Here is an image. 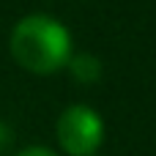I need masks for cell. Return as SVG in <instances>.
<instances>
[{
    "mask_svg": "<svg viewBox=\"0 0 156 156\" xmlns=\"http://www.w3.org/2000/svg\"><path fill=\"white\" fill-rule=\"evenodd\" d=\"M11 58L30 74H55L71 58V33L47 14L22 16L8 38Z\"/></svg>",
    "mask_w": 156,
    "mask_h": 156,
    "instance_id": "6da1fadb",
    "label": "cell"
},
{
    "mask_svg": "<svg viewBox=\"0 0 156 156\" xmlns=\"http://www.w3.org/2000/svg\"><path fill=\"white\" fill-rule=\"evenodd\" d=\"M11 145V129L5 123H0V151H5Z\"/></svg>",
    "mask_w": 156,
    "mask_h": 156,
    "instance_id": "5b68a950",
    "label": "cell"
},
{
    "mask_svg": "<svg viewBox=\"0 0 156 156\" xmlns=\"http://www.w3.org/2000/svg\"><path fill=\"white\" fill-rule=\"evenodd\" d=\"M55 134L69 156H93L104 143V121L88 104H71L58 115Z\"/></svg>",
    "mask_w": 156,
    "mask_h": 156,
    "instance_id": "7a4b0ae2",
    "label": "cell"
},
{
    "mask_svg": "<svg viewBox=\"0 0 156 156\" xmlns=\"http://www.w3.org/2000/svg\"><path fill=\"white\" fill-rule=\"evenodd\" d=\"M66 69H69V74H71L77 82H82V85H93V82H99V77H101V60H99L96 55H90V52H77V55H71L69 63H66Z\"/></svg>",
    "mask_w": 156,
    "mask_h": 156,
    "instance_id": "3957f363",
    "label": "cell"
},
{
    "mask_svg": "<svg viewBox=\"0 0 156 156\" xmlns=\"http://www.w3.org/2000/svg\"><path fill=\"white\" fill-rule=\"evenodd\" d=\"M16 156H58V154H52V151H49V148H44V145H30V148L19 151Z\"/></svg>",
    "mask_w": 156,
    "mask_h": 156,
    "instance_id": "277c9868",
    "label": "cell"
}]
</instances>
